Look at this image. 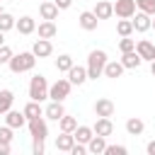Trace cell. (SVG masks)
Listing matches in <instances>:
<instances>
[{
  "label": "cell",
  "mask_w": 155,
  "mask_h": 155,
  "mask_svg": "<svg viewBox=\"0 0 155 155\" xmlns=\"http://www.w3.org/2000/svg\"><path fill=\"white\" fill-rule=\"evenodd\" d=\"M15 104V92L12 90H0V114L10 111Z\"/></svg>",
  "instance_id": "obj_27"
},
{
  "label": "cell",
  "mask_w": 155,
  "mask_h": 155,
  "mask_svg": "<svg viewBox=\"0 0 155 155\" xmlns=\"http://www.w3.org/2000/svg\"><path fill=\"white\" fill-rule=\"evenodd\" d=\"M15 128H10L7 124L5 126H0V143H12V138H15V133H12Z\"/></svg>",
  "instance_id": "obj_34"
},
{
  "label": "cell",
  "mask_w": 155,
  "mask_h": 155,
  "mask_svg": "<svg viewBox=\"0 0 155 155\" xmlns=\"http://www.w3.org/2000/svg\"><path fill=\"white\" fill-rule=\"evenodd\" d=\"M27 126H29V133H31L34 140H46V136H48V126H46V119H44V116L29 119Z\"/></svg>",
  "instance_id": "obj_5"
},
{
  "label": "cell",
  "mask_w": 155,
  "mask_h": 155,
  "mask_svg": "<svg viewBox=\"0 0 155 155\" xmlns=\"http://www.w3.org/2000/svg\"><path fill=\"white\" fill-rule=\"evenodd\" d=\"M10 143H0V155H10Z\"/></svg>",
  "instance_id": "obj_40"
},
{
  "label": "cell",
  "mask_w": 155,
  "mask_h": 155,
  "mask_svg": "<svg viewBox=\"0 0 155 155\" xmlns=\"http://www.w3.org/2000/svg\"><path fill=\"white\" fill-rule=\"evenodd\" d=\"M5 2H12V0H5Z\"/></svg>",
  "instance_id": "obj_46"
},
{
  "label": "cell",
  "mask_w": 155,
  "mask_h": 155,
  "mask_svg": "<svg viewBox=\"0 0 155 155\" xmlns=\"http://www.w3.org/2000/svg\"><path fill=\"white\" fill-rule=\"evenodd\" d=\"M15 22H17V19H15L10 12H5V10L0 12V31H10V29H15Z\"/></svg>",
  "instance_id": "obj_31"
},
{
  "label": "cell",
  "mask_w": 155,
  "mask_h": 155,
  "mask_svg": "<svg viewBox=\"0 0 155 155\" xmlns=\"http://www.w3.org/2000/svg\"><path fill=\"white\" fill-rule=\"evenodd\" d=\"M70 90H73L70 80H68V78H58L53 85H48V99H53V102H63V99L70 94Z\"/></svg>",
  "instance_id": "obj_4"
},
{
  "label": "cell",
  "mask_w": 155,
  "mask_h": 155,
  "mask_svg": "<svg viewBox=\"0 0 155 155\" xmlns=\"http://www.w3.org/2000/svg\"><path fill=\"white\" fill-rule=\"evenodd\" d=\"M29 97H31L34 102L48 99V82H46V78H44L41 73H36V75L29 80Z\"/></svg>",
  "instance_id": "obj_3"
},
{
  "label": "cell",
  "mask_w": 155,
  "mask_h": 155,
  "mask_svg": "<svg viewBox=\"0 0 155 155\" xmlns=\"http://www.w3.org/2000/svg\"><path fill=\"white\" fill-rule=\"evenodd\" d=\"M133 48H136V39H131V36H121V39H119V51H121V53L133 51Z\"/></svg>",
  "instance_id": "obj_33"
},
{
  "label": "cell",
  "mask_w": 155,
  "mask_h": 155,
  "mask_svg": "<svg viewBox=\"0 0 155 155\" xmlns=\"http://www.w3.org/2000/svg\"><path fill=\"white\" fill-rule=\"evenodd\" d=\"M0 12H2V2H0Z\"/></svg>",
  "instance_id": "obj_45"
},
{
  "label": "cell",
  "mask_w": 155,
  "mask_h": 155,
  "mask_svg": "<svg viewBox=\"0 0 155 155\" xmlns=\"http://www.w3.org/2000/svg\"><path fill=\"white\" fill-rule=\"evenodd\" d=\"M58 128H61L63 133H73V131L78 128V119H75V116H68V114H63V116L58 119Z\"/></svg>",
  "instance_id": "obj_28"
},
{
  "label": "cell",
  "mask_w": 155,
  "mask_h": 155,
  "mask_svg": "<svg viewBox=\"0 0 155 155\" xmlns=\"http://www.w3.org/2000/svg\"><path fill=\"white\" fill-rule=\"evenodd\" d=\"M140 63H143V58L136 53V48H133V51H126V53L121 56V65H124L126 70H136Z\"/></svg>",
  "instance_id": "obj_18"
},
{
  "label": "cell",
  "mask_w": 155,
  "mask_h": 155,
  "mask_svg": "<svg viewBox=\"0 0 155 155\" xmlns=\"http://www.w3.org/2000/svg\"><path fill=\"white\" fill-rule=\"evenodd\" d=\"M94 114L97 116H114V102L109 99V97H102V99H97L94 102Z\"/></svg>",
  "instance_id": "obj_13"
},
{
  "label": "cell",
  "mask_w": 155,
  "mask_h": 155,
  "mask_svg": "<svg viewBox=\"0 0 155 155\" xmlns=\"http://www.w3.org/2000/svg\"><path fill=\"white\" fill-rule=\"evenodd\" d=\"M78 24H80L85 31H94V29H97V24H99V19H97V15H94L92 10H85V12H80Z\"/></svg>",
  "instance_id": "obj_8"
},
{
  "label": "cell",
  "mask_w": 155,
  "mask_h": 155,
  "mask_svg": "<svg viewBox=\"0 0 155 155\" xmlns=\"http://www.w3.org/2000/svg\"><path fill=\"white\" fill-rule=\"evenodd\" d=\"M104 148H107V138L104 136H92L90 138V143H87V153H92V155H102L104 153Z\"/></svg>",
  "instance_id": "obj_21"
},
{
  "label": "cell",
  "mask_w": 155,
  "mask_h": 155,
  "mask_svg": "<svg viewBox=\"0 0 155 155\" xmlns=\"http://www.w3.org/2000/svg\"><path fill=\"white\" fill-rule=\"evenodd\" d=\"M145 150H148V155H155V140H150V143L145 145Z\"/></svg>",
  "instance_id": "obj_41"
},
{
  "label": "cell",
  "mask_w": 155,
  "mask_h": 155,
  "mask_svg": "<svg viewBox=\"0 0 155 155\" xmlns=\"http://www.w3.org/2000/svg\"><path fill=\"white\" fill-rule=\"evenodd\" d=\"M24 116H27V121L29 119H36V116H44V109H41V102H34V99H29L27 104H24Z\"/></svg>",
  "instance_id": "obj_24"
},
{
  "label": "cell",
  "mask_w": 155,
  "mask_h": 155,
  "mask_svg": "<svg viewBox=\"0 0 155 155\" xmlns=\"http://www.w3.org/2000/svg\"><path fill=\"white\" fill-rule=\"evenodd\" d=\"M5 124H7L10 128H22V126L27 124V116H24V111L10 109V111H5Z\"/></svg>",
  "instance_id": "obj_14"
},
{
  "label": "cell",
  "mask_w": 155,
  "mask_h": 155,
  "mask_svg": "<svg viewBox=\"0 0 155 155\" xmlns=\"http://www.w3.org/2000/svg\"><path fill=\"white\" fill-rule=\"evenodd\" d=\"M85 153H87V145L85 143H75L70 148V155H85Z\"/></svg>",
  "instance_id": "obj_37"
},
{
  "label": "cell",
  "mask_w": 155,
  "mask_h": 155,
  "mask_svg": "<svg viewBox=\"0 0 155 155\" xmlns=\"http://www.w3.org/2000/svg\"><path fill=\"white\" fill-rule=\"evenodd\" d=\"M73 145H75L73 133H63V131H61V136L56 138V150H61V153H70Z\"/></svg>",
  "instance_id": "obj_22"
},
{
  "label": "cell",
  "mask_w": 155,
  "mask_h": 155,
  "mask_svg": "<svg viewBox=\"0 0 155 155\" xmlns=\"http://www.w3.org/2000/svg\"><path fill=\"white\" fill-rule=\"evenodd\" d=\"M15 29H17L19 34L29 36V34H34V31H36V19H34V17H29V15H24V17H19V19L15 22Z\"/></svg>",
  "instance_id": "obj_9"
},
{
  "label": "cell",
  "mask_w": 155,
  "mask_h": 155,
  "mask_svg": "<svg viewBox=\"0 0 155 155\" xmlns=\"http://www.w3.org/2000/svg\"><path fill=\"white\" fill-rule=\"evenodd\" d=\"M10 70L15 73V75H19V73H29L34 65H36V56L31 53V51H24V53H12V58H10Z\"/></svg>",
  "instance_id": "obj_2"
},
{
  "label": "cell",
  "mask_w": 155,
  "mask_h": 155,
  "mask_svg": "<svg viewBox=\"0 0 155 155\" xmlns=\"http://www.w3.org/2000/svg\"><path fill=\"white\" fill-rule=\"evenodd\" d=\"M126 68L121 65V61H107V65H104V73L102 75H107V78H121V73H124Z\"/></svg>",
  "instance_id": "obj_23"
},
{
  "label": "cell",
  "mask_w": 155,
  "mask_h": 155,
  "mask_svg": "<svg viewBox=\"0 0 155 155\" xmlns=\"http://www.w3.org/2000/svg\"><path fill=\"white\" fill-rule=\"evenodd\" d=\"M39 15H41V19H56V17H58V7H56V2H53V0H41V5H39Z\"/></svg>",
  "instance_id": "obj_17"
},
{
  "label": "cell",
  "mask_w": 155,
  "mask_h": 155,
  "mask_svg": "<svg viewBox=\"0 0 155 155\" xmlns=\"http://www.w3.org/2000/svg\"><path fill=\"white\" fill-rule=\"evenodd\" d=\"M68 80H70V85H82V82L87 80V68L73 63V68L68 70Z\"/></svg>",
  "instance_id": "obj_19"
},
{
  "label": "cell",
  "mask_w": 155,
  "mask_h": 155,
  "mask_svg": "<svg viewBox=\"0 0 155 155\" xmlns=\"http://www.w3.org/2000/svg\"><path fill=\"white\" fill-rule=\"evenodd\" d=\"M136 10L145 12V15H155V0H136Z\"/></svg>",
  "instance_id": "obj_32"
},
{
  "label": "cell",
  "mask_w": 155,
  "mask_h": 155,
  "mask_svg": "<svg viewBox=\"0 0 155 155\" xmlns=\"http://www.w3.org/2000/svg\"><path fill=\"white\" fill-rule=\"evenodd\" d=\"M114 15L121 19H131L136 15V0H116L114 2Z\"/></svg>",
  "instance_id": "obj_6"
},
{
  "label": "cell",
  "mask_w": 155,
  "mask_h": 155,
  "mask_svg": "<svg viewBox=\"0 0 155 155\" xmlns=\"http://www.w3.org/2000/svg\"><path fill=\"white\" fill-rule=\"evenodd\" d=\"M128 148L126 145H107L104 148V155H126Z\"/></svg>",
  "instance_id": "obj_35"
},
{
  "label": "cell",
  "mask_w": 155,
  "mask_h": 155,
  "mask_svg": "<svg viewBox=\"0 0 155 155\" xmlns=\"http://www.w3.org/2000/svg\"><path fill=\"white\" fill-rule=\"evenodd\" d=\"M145 131V124H143V119H138V116H131L128 121H126V133L128 136H140Z\"/></svg>",
  "instance_id": "obj_25"
},
{
  "label": "cell",
  "mask_w": 155,
  "mask_h": 155,
  "mask_svg": "<svg viewBox=\"0 0 155 155\" xmlns=\"http://www.w3.org/2000/svg\"><path fill=\"white\" fill-rule=\"evenodd\" d=\"M53 2H56V7H58V10H68V7L73 5V0H53Z\"/></svg>",
  "instance_id": "obj_39"
},
{
  "label": "cell",
  "mask_w": 155,
  "mask_h": 155,
  "mask_svg": "<svg viewBox=\"0 0 155 155\" xmlns=\"http://www.w3.org/2000/svg\"><path fill=\"white\" fill-rule=\"evenodd\" d=\"M10 58H12V48H10L7 44H2V46H0V65H7Z\"/></svg>",
  "instance_id": "obj_36"
},
{
  "label": "cell",
  "mask_w": 155,
  "mask_h": 155,
  "mask_svg": "<svg viewBox=\"0 0 155 155\" xmlns=\"http://www.w3.org/2000/svg\"><path fill=\"white\" fill-rule=\"evenodd\" d=\"M63 114H65V109H63V102H53V99H51V104L44 109V116H46V119H51V121H58Z\"/></svg>",
  "instance_id": "obj_20"
},
{
  "label": "cell",
  "mask_w": 155,
  "mask_h": 155,
  "mask_svg": "<svg viewBox=\"0 0 155 155\" xmlns=\"http://www.w3.org/2000/svg\"><path fill=\"white\" fill-rule=\"evenodd\" d=\"M70 68H73V56L63 53V56L56 58V70H58V73H68Z\"/></svg>",
  "instance_id": "obj_29"
},
{
  "label": "cell",
  "mask_w": 155,
  "mask_h": 155,
  "mask_svg": "<svg viewBox=\"0 0 155 155\" xmlns=\"http://www.w3.org/2000/svg\"><path fill=\"white\" fill-rule=\"evenodd\" d=\"M92 131L97 133V136H111L114 133V124H111V119L109 116H97V121H94V126H92Z\"/></svg>",
  "instance_id": "obj_10"
},
{
  "label": "cell",
  "mask_w": 155,
  "mask_h": 155,
  "mask_svg": "<svg viewBox=\"0 0 155 155\" xmlns=\"http://www.w3.org/2000/svg\"><path fill=\"white\" fill-rule=\"evenodd\" d=\"M31 53H34L36 58H48V56L53 53V44H51V39H36L34 46H31Z\"/></svg>",
  "instance_id": "obj_7"
},
{
  "label": "cell",
  "mask_w": 155,
  "mask_h": 155,
  "mask_svg": "<svg viewBox=\"0 0 155 155\" xmlns=\"http://www.w3.org/2000/svg\"><path fill=\"white\" fill-rule=\"evenodd\" d=\"M116 34L119 36H131L133 34V22L131 19H119L116 22Z\"/></svg>",
  "instance_id": "obj_30"
},
{
  "label": "cell",
  "mask_w": 155,
  "mask_h": 155,
  "mask_svg": "<svg viewBox=\"0 0 155 155\" xmlns=\"http://www.w3.org/2000/svg\"><path fill=\"white\" fill-rule=\"evenodd\" d=\"M36 31H39V39H53V36L58 34V27H56L53 19H44V22L36 27Z\"/></svg>",
  "instance_id": "obj_15"
},
{
  "label": "cell",
  "mask_w": 155,
  "mask_h": 155,
  "mask_svg": "<svg viewBox=\"0 0 155 155\" xmlns=\"http://www.w3.org/2000/svg\"><path fill=\"white\" fill-rule=\"evenodd\" d=\"M5 44V31H0V46Z\"/></svg>",
  "instance_id": "obj_43"
},
{
  "label": "cell",
  "mask_w": 155,
  "mask_h": 155,
  "mask_svg": "<svg viewBox=\"0 0 155 155\" xmlns=\"http://www.w3.org/2000/svg\"><path fill=\"white\" fill-rule=\"evenodd\" d=\"M44 150H46V148H44V140H34L31 153H34V155H44Z\"/></svg>",
  "instance_id": "obj_38"
},
{
  "label": "cell",
  "mask_w": 155,
  "mask_h": 155,
  "mask_svg": "<svg viewBox=\"0 0 155 155\" xmlns=\"http://www.w3.org/2000/svg\"><path fill=\"white\" fill-rule=\"evenodd\" d=\"M94 136V131H92V126H78L75 131H73V138H75V143H90V138Z\"/></svg>",
  "instance_id": "obj_26"
},
{
  "label": "cell",
  "mask_w": 155,
  "mask_h": 155,
  "mask_svg": "<svg viewBox=\"0 0 155 155\" xmlns=\"http://www.w3.org/2000/svg\"><path fill=\"white\" fill-rule=\"evenodd\" d=\"M150 19H153L150 15H145V12L136 10V15L131 17V22H133V31H140V34H143V31H148V29H150Z\"/></svg>",
  "instance_id": "obj_12"
},
{
  "label": "cell",
  "mask_w": 155,
  "mask_h": 155,
  "mask_svg": "<svg viewBox=\"0 0 155 155\" xmlns=\"http://www.w3.org/2000/svg\"><path fill=\"white\" fill-rule=\"evenodd\" d=\"M155 17V15H153ZM150 29H155V19H150Z\"/></svg>",
  "instance_id": "obj_44"
},
{
  "label": "cell",
  "mask_w": 155,
  "mask_h": 155,
  "mask_svg": "<svg viewBox=\"0 0 155 155\" xmlns=\"http://www.w3.org/2000/svg\"><path fill=\"white\" fill-rule=\"evenodd\" d=\"M107 51H102V48H94V51H90V56H87V80H97V78H102V73H104V65H107Z\"/></svg>",
  "instance_id": "obj_1"
},
{
  "label": "cell",
  "mask_w": 155,
  "mask_h": 155,
  "mask_svg": "<svg viewBox=\"0 0 155 155\" xmlns=\"http://www.w3.org/2000/svg\"><path fill=\"white\" fill-rule=\"evenodd\" d=\"M150 73L155 75V61H150Z\"/></svg>",
  "instance_id": "obj_42"
},
{
  "label": "cell",
  "mask_w": 155,
  "mask_h": 155,
  "mask_svg": "<svg viewBox=\"0 0 155 155\" xmlns=\"http://www.w3.org/2000/svg\"><path fill=\"white\" fill-rule=\"evenodd\" d=\"M92 12L97 15V19H109V17L114 15V2H109V0H99V2L94 5Z\"/></svg>",
  "instance_id": "obj_16"
},
{
  "label": "cell",
  "mask_w": 155,
  "mask_h": 155,
  "mask_svg": "<svg viewBox=\"0 0 155 155\" xmlns=\"http://www.w3.org/2000/svg\"><path fill=\"white\" fill-rule=\"evenodd\" d=\"M136 53L143 58V61H155V44L148 41V39H140L136 44Z\"/></svg>",
  "instance_id": "obj_11"
}]
</instances>
